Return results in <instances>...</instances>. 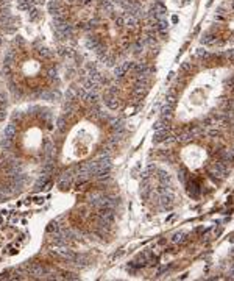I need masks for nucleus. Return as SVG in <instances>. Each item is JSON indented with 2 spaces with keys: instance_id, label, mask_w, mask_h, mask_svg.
<instances>
[{
  "instance_id": "f257e3e1",
  "label": "nucleus",
  "mask_w": 234,
  "mask_h": 281,
  "mask_svg": "<svg viewBox=\"0 0 234 281\" xmlns=\"http://www.w3.org/2000/svg\"><path fill=\"white\" fill-rule=\"evenodd\" d=\"M209 172L215 178H225V175H226V166H225L223 162H215V164L211 166Z\"/></svg>"
},
{
  "instance_id": "f03ea898",
  "label": "nucleus",
  "mask_w": 234,
  "mask_h": 281,
  "mask_svg": "<svg viewBox=\"0 0 234 281\" xmlns=\"http://www.w3.org/2000/svg\"><path fill=\"white\" fill-rule=\"evenodd\" d=\"M173 200H175V195L170 192V191H167V192H164L163 195H161V206L164 208V209H170V208L173 206Z\"/></svg>"
},
{
  "instance_id": "7ed1b4c3",
  "label": "nucleus",
  "mask_w": 234,
  "mask_h": 281,
  "mask_svg": "<svg viewBox=\"0 0 234 281\" xmlns=\"http://www.w3.org/2000/svg\"><path fill=\"white\" fill-rule=\"evenodd\" d=\"M167 139H169V128L155 131V136H153V142H163V141H167Z\"/></svg>"
},
{
  "instance_id": "20e7f679",
  "label": "nucleus",
  "mask_w": 234,
  "mask_h": 281,
  "mask_svg": "<svg viewBox=\"0 0 234 281\" xmlns=\"http://www.w3.org/2000/svg\"><path fill=\"white\" fill-rule=\"evenodd\" d=\"M105 103H106V106L109 108V110H117L119 108V98L117 97H114V95H108L106 97V100H105Z\"/></svg>"
},
{
  "instance_id": "39448f33",
  "label": "nucleus",
  "mask_w": 234,
  "mask_h": 281,
  "mask_svg": "<svg viewBox=\"0 0 234 281\" xmlns=\"http://www.w3.org/2000/svg\"><path fill=\"white\" fill-rule=\"evenodd\" d=\"M158 178H159V181L163 184H169L170 186V183H172V178H170V175L167 174L166 170H158Z\"/></svg>"
},
{
  "instance_id": "423d86ee",
  "label": "nucleus",
  "mask_w": 234,
  "mask_h": 281,
  "mask_svg": "<svg viewBox=\"0 0 234 281\" xmlns=\"http://www.w3.org/2000/svg\"><path fill=\"white\" fill-rule=\"evenodd\" d=\"M215 41H217V36L215 34H206L201 38V44L203 45H214Z\"/></svg>"
},
{
  "instance_id": "0eeeda50",
  "label": "nucleus",
  "mask_w": 234,
  "mask_h": 281,
  "mask_svg": "<svg viewBox=\"0 0 234 281\" xmlns=\"http://www.w3.org/2000/svg\"><path fill=\"white\" fill-rule=\"evenodd\" d=\"M173 111H175V108H173V106L164 105L163 111H161V114H163V119H164V120H166V119H170V117H172V114H173Z\"/></svg>"
},
{
  "instance_id": "6e6552de",
  "label": "nucleus",
  "mask_w": 234,
  "mask_h": 281,
  "mask_svg": "<svg viewBox=\"0 0 234 281\" xmlns=\"http://www.w3.org/2000/svg\"><path fill=\"white\" fill-rule=\"evenodd\" d=\"M232 161H234L232 150H228V152H225L223 155H222V162H223V164H228V162H232Z\"/></svg>"
},
{
  "instance_id": "1a4fd4ad",
  "label": "nucleus",
  "mask_w": 234,
  "mask_h": 281,
  "mask_svg": "<svg viewBox=\"0 0 234 281\" xmlns=\"http://www.w3.org/2000/svg\"><path fill=\"white\" fill-rule=\"evenodd\" d=\"M184 241H186V233H175L172 238V242H175V244H181Z\"/></svg>"
},
{
  "instance_id": "9d476101",
  "label": "nucleus",
  "mask_w": 234,
  "mask_h": 281,
  "mask_svg": "<svg viewBox=\"0 0 234 281\" xmlns=\"http://www.w3.org/2000/svg\"><path fill=\"white\" fill-rule=\"evenodd\" d=\"M155 170H156V167L153 166V164H151V166H148V167H147L145 170L142 172V178H144V180H148V178L151 177V174H153V172H155Z\"/></svg>"
},
{
  "instance_id": "9b49d317",
  "label": "nucleus",
  "mask_w": 234,
  "mask_h": 281,
  "mask_svg": "<svg viewBox=\"0 0 234 281\" xmlns=\"http://www.w3.org/2000/svg\"><path fill=\"white\" fill-rule=\"evenodd\" d=\"M125 25H128L130 28H136V25H138V19H136L134 16H130V14H128L127 21H125Z\"/></svg>"
},
{
  "instance_id": "f8f14e48",
  "label": "nucleus",
  "mask_w": 234,
  "mask_h": 281,
  "mask_svg": "<svg viewBox=\"0 0 234 281\" xmlns=\"http://www.w3.org/2000/svg\"><path fill=\"white\" fill-rule=\"evenodd\" d=\"M145 38H142V39H139L138 42H136V45H134V50H136L138 53L141 52V50H144V49H145Z\"/></svg>"
},
{
  "instance_id": "ddd939ff",
  "label": "nucleus",
  "mask_w": 234,
  "mask_h": 281,
  "mask_svg": "<svg viewBox=\"0 0 234 281\" xmlns=\"http://www.w3.org/2000/svg\"><path fill=\"white\" fill-rule=\"evenodd\" d=\"M195 56H197V58H208V56H209V52L204 50V49H197Z\"/></svg>"
},
{
  "instance_id": "4468645a",
  "label": "nucleus",
  "mask_w": 234,
  "mask_h": 281,
  "mask_svg": "<svg viewBox=\"0 0 234 281\" xmlns=\"http://www.w3.org/2000/svg\"><path fill=\"white\" fill-rule=\"evenodd\" d=\"M164 128H167V125H166V120H164V119L155 123V131H159V130H164Z\"/></svg>"
},
{
  "instance_id": "2eb2a0df",
  "label": "nucleus",
  "mask_w": 234,
  "mask_h": 281,
  "mask_svg": "<svg viewBox=\"0 0 234 281\" xmlns=\"http://www.w3.org/2000/svg\"><path fill=\"white\" fill-rule=\"evenodd\" d=\"M114 24H115V27H122L125 24V19H123V17H115Z\"/></svg>"
},
{
  "instance_id": "dca6fc26",
  "label": "nucleus",
  "mask_w": 234,
  "mask_h": 281,
  "mask_svg": "<svg viewBox=\"0 0 234 281\" xmlns=\"http://www.w3.org/2000/svg\"><path fill=\"white\" fill-rule=\"evenodd\" d=\"M189 69H191V62H183L181 67H179V70H181V72H187Z\"/></svg>"
},
{
  "instance_id": "f3484780",
  "label": "nucleus",
  "mask_w": 234,
  "mask_h": 281,
  "mask_svg": "<svg viewBox=\"0 0 234 281\" xmlns=\"http://www.w3.org/2000/svg\"><path fill=\"white\" fill-rule=\"evenodd\" d=\"M226 56H228L229 59H234V49H231V50L226 52Z\"/></svg>"
},
{
  "instance_id": "a211bd4d",
  "label": "nucleus",
  "mask_w": 234,
  "mask_h": 281,
  "mask_svg": "<svg viewBox=\"0 0 234 281\" xmlns=\"http://www.w3.org/2000/svg\"><path fill=\"white\" fill-rule=\"evenodd\" d=\"M228 83H229V86H232V85H234V78H232V80H229Z\"/></svg>"
},
{
  "instance_id": "6ab92c4d",
  "label": "nucleus",
  "mask_w": 234,
  "mask_h": 281,
  "mask_svg": "<svg viewBox=\"0 0 234 281\" xmlns=\"http://www.w3.org/2000/svg\"><path fill=\"white\" fill-rule=\"evenodd\" d=\"M231 8H232V10H234V0H232V3H231Z\"/></svg>"
},
{
  "instance_id": "aec40b11",
  "label": "nucleus",
  "mask_w": 234,
  "mask_h": 281,
  "mask_svg": "<svg viewBox=\"0 0 234 281\" xmlns=\"http://www.w3.org/2000/svg\"><path fill=\"white\" fill-rule=\"evenodd\" d=\"M232 153H234V148H232Z\"/></svg>"
}]
</instances>
